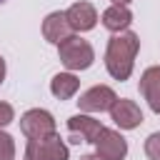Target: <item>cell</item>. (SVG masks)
Instances as JSON below:
<instances>
[{
  "mask_svg": "<svg viewBox=\"0 0 160 160\" xmlns=\"http://www.w3.org/2000/svg\"><path fill=\"white\" fill-rule=\"evenodd\" d=\"M112 2H120V5H128L130 0H112Z\"/></svg>",
  "mask_w": 160,
  "mask_h": 160,
  "instance_id": "obj_19",
  "label": "cell"
},
{
  "mask_svg": "<svg viewBox=\"0 0 160 160\" xmlns=\"http://www.w3.org/2000/svg\"><path fill=\"white\" fill-rule=\"evenodd\" d=\"M2 80H5V60L0 58V82H2Z\"/></svg>",
  "mask_w": 160,
  "mask_h": 160,
  "instance_id": "obj_17",
  "label": "cell"
},
{
  "mask_svg": "<svg viewBox=\"0 0 160 160\" xmlns=\"http://www.w3.org/2000/svg\"><path fill=\"white\" fill-rule=\"evenodd\" d=\"M115 100H118V95H115L112 88H108V85H95V88H90V90H85V92L80 95L78 105H80V110H85V112H105V110H110V105H112Z\"/></svg>",
  "mask_w": 160,
  "mask_h": 160,
  "instance_id": "obj_6",
  "label": "cell"
},
{
  "mask_svg": "<svg viewBox=\"0 0 160 160\" xmlns=\"http://www.w3.org/2000/svg\"><path fill=\"white\" fill-rule=\"evenodd\" d=\"M130 22H132V12H130L128 5L112 2V5L102 12V25H105L110 32H122V30H128Z\"/></svg>",
  "mask_w": 160,
  "mask_h": 160,
  "instance_id": "obj_12",
  "label": "cell"
},
{
  "mask_svg": "<svg viewBox=\"0 0 160 160\" xmlns=\"http://www.w3.org/2000/svg\"><path fill=\"white\" fill-rule=\"evenodd\" d=\"M68 35H72V28L65 18V12H50L42 20V38L52 45H60Z\"/></svg>",
  "mask_w": 160,
  "mask_h": 160,
  "instance_id": "obj_11",
  "label": "cell"
},
{
  "mask_svg": "<svg viewBox=\"0 0 160 160\" xmlns=\"http://www.w3.org/2000/svg\"><path fill=\"white\" fill-rule=\"evenodd\" d=\"M0 160H15V140L0 130Z\"/></svg>",
  "mask_w": 160,
  "mask_h": 160,
  "instance_id": "obj_14",
  "label": "cell"
},
{
  "mask_svg": "<svg viewBox=\"0 0 160 160\" xmlns=\"http://www.w3.org/2000/svg\"><path fill=\"white\" fill-rule=\"evenodd\" d=\"M12 118H15V110H12V105H8V102H0V128H5L8 122H12Z\"/></svg>",
  "mask_w": 160,
  "mask_h": 160,
  "instance_id": "obj_16",
  "label": "cell"
},
{
  "mask_svg": "<svg viewBox=\"0 0 160 160\" xmlns=\"http://www.w3.org/2000/svg\"><path fill=\"white\" fill-rule=\"evenodd\" d=\"M80 160H102V158H98V155H82Z\"/></svg>",
  "mask_w": 160,
  "mask_h": 160,
  "instance_id": "obj_18",
  "label": "cell"
},
{
  "mask_svg": "<svg viewBox=\"0 0 160 160\" xmlns=\"http://www.w3.org/2000/svg\"><path fill=\"white\" fill-rule=\"evenodd\" d=\"M145 155L150 160H160V132L148 135V140H145Z\"/></svg>",
  "mask_w": 160,
  "mask_h": 160,
  "instance_id": "obj_15",
  "label": "cell"
},
{
  "mask_svg": "<svg viewBox=\"0 0 160 160\" xmlns=\"http://www.w3.org/2000/svg\"><path fill=\"white\" fill-rule=\"evenodd\" d=\"M140 92L148 100L150 110L160 115V65H152L140 78Z\"/></svg>",
  "mask_w": 160,
  "mask_h": 160,
  "instance_id": "obj_10",
  "label": "cell"
},
{
  "mask_svg": "<svg viewBox=\"0 0 160 160\" xmlns=\"http://www.w3.org/2000/svg\"><path fill=\"white\" fill-rule=\"evenodd\" d=\"M58 55H60V62L68 70H88L95 60L92 45L88 40H82L80 35H68L58 45Z\"/></svg>",
  "mask_w": 160,
  "mask_h": 160,
  "instance_id": "obj_2",
  "label": "cell"
},
{
  "mask_svg": "<svg viewBox=\"0 0 160 160\" xmlns=\"http://www.w3.org/2000/svg\"><path fill=\"white\" fill-rule=\"evenodd\" d=\"M68 145L60 140L58 132L42 140H28L25 145V160H68Z\"/></svg>",
  "mask_w": 160,
  "mask_h": 160,
  "instance_id": "obj_3",
  "label": "cell"
},
{
  "mask_svg": "<svg viewBox=\"0 0 160 160\" xmlns=\"http://www.w3.org/2000/svg\"><path fill=\"white\" fill-rule=\"evenodd\" d=\"M140 50V38L130 30L118 32L110 38L105 50V68L115 80H128L135 65V55Z\"/></svg>",
  "mask_w": 160,
  "mask_h": 160,
  "instance_id": "obj_1",
  "label": "cell"
},
{
  "mask_svg": "<svg viewBox=\"0 0 160 160\" xmlns=\"http://www.w3.org/2000/svg\"><path fill=\"white\" fill-rule=\"evenodd\" d=\"M110 118H112V122L120 130H135L142 122V110L138 108V102L125 100V98H118L110 105Z\"/></svg>",
  "mask_w": 160,
  "mask_h": 160,
  "instance_id": "obj_7",
  "label": "cell"
},
{
  "mask_svg": "<svg viewBox=\"0 0 160 160\" xmlns=\"http://www.w3.org/2000/svg\"><path fill=\"white\" fill-rule=\"evenodd\" d=\"M20 130L28 140H42L55 132V118L42 108H32L20 118Z\"/></svg>",
  "mask_w": 160,
  "mask_h": 160,
  "instance_id": "obj_4",
  "label": "cell"
},
{
  "mask_svg": "<svg viewBox=\"0 0 160 160\" xmlns=\"http://www.w3.org/2000/svg\"><path fill=\"white\" fill-rule=\"evenodd\" d=\"M92 145H95V155L102 158V160H125V155H128L125 138L118 130H110V128H102Z\"/></svg>",
  "mask_w": 160,
  "mask_h": 160,
  "instance_id": "obj_5",
  "label": "cell"
},
{
  "mask_svg": "<svg viewBox=\"0 0 160 160\" xmlns=\"http://www.w3.org/2000/svg\"><path fill=\"white\" fill-rule=\"evenodd\" d=\"M68 130L72 132V142H80V138L85 142H95V138L100 135L102 125H100V120H95L90 115H72L68 120Z\"/></svg>",
  "mask_w": 160,
  "mask_h": 160,
  "instance_id": "obj_9",
  "label": "cell"
},
{
  "mask_svg": "<svg viewBox=\"0 0 160 160\" xmlns=\"http://www.w3.org/2000/svg\"><path fill=\"white\" fill-rule=\"evenodd\" d=\"M78 88H80V80H78L72 72H58V75L50 80V90H52V95L60 98V100L72 98V95L78 92Z\"/></svg>",
  "mask_w": 160,
  "mask_h": 160,
  "instance_id": "obj_13",
  "label": "cell"
},
{
  "mask_svg": "<svg viewBox=\"0 0 160 160\" xmlns=\"http://www.w3.org/2000/svg\"><path fill=\"white\" fill-rule=\"evenodd\" d=\"M65 18L70 22V28L75 32H85V30H92L95 22H98V10L90 5V2H75L65 10Z\"/></svg>",
  "mask_w": 160,
  "mask_h": 160,
  "instance_id": "obj_8",
  "label": "cell"
}]
</instances>
